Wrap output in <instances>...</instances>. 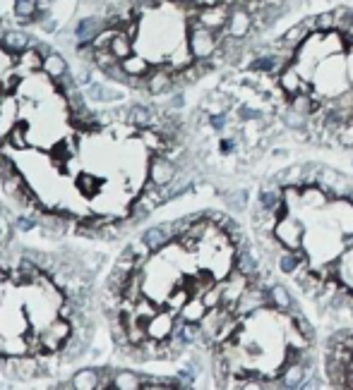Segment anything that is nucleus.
Wrapping results in <instances>:
<instances>
[{
    "instance_id": "10",
    "label": "nucleus",
    "mask_w": 353,
    "mask_h": 390,
    "mask_svg": "<svg viewBox=\"0 0 353 390\" xmlns=\"http://www.w3.org/2000/svg\"><path fill=\"white\" fill-rule=\"evenodd\" d=\"M269 304H272V309H281V312H288L291 309V295H288V290L284 288V285H279L274 283L269 288Z\"/></svg>"
},
{
    "instance_id": "4",
    "label": "nucleus",
    "mask_w": 353,
    "mask_h": 390,
    "mask_svg": "<svg viewBox=\"0 0 353 390\" xmlns=\"http://www.w3.org/2000/svg\"><path fill=\"white\" fill-rule=\"evenodd\" d=\"M279 87H281V91L288 96V99L298 94V91H312V84L300 77V72L293 67V62L284 67V72L279 74Z\"/></svg>"
},
{
    "instance_id": "9",
    "label": "nucleus",
    "mask_w": 353,
    "mask_h": 390,
    "mask_svg": "<svg viewBox=\"0 0 353 390\" xmlns=\"http://www.w3.org/2000/svg\"><path fill=\"white\" fill-rule=\"evenodd\" d=\"M207 312L209 309H207V304L202 302V297H190V300L185 302V307L180 309V319L187 321V323H200Z\"/></svg>"
},
{
    "instance_id": "5",
    "label": "nucleus",
    "mask_w": 353,
    "mask_h": 390,
    "mask_svg": "<svg viewBox=\"0 0 353 390\" xmlns=\"http://www.w3.org/2000/svg\"><path fill=\"white\" fill-rule=\"evenodd\" d=\"M226 29H229V34H233V36L246 39L248 34L253 32V13H248L243 5H233Z\"/></svg>"
},
{
    "instance_id": "6",
    "label": "nucleus",
    "mask_w": 353,
    "mask_h": 390,
    "mask_svg": "<svg viewBox=\"0 0 353 390\" xmlns=\"http://www.w3.org/2000/svg\"><path fill=\"white\" fill-rule=\"evenodd\" d=\"M149 177L154 185L166 187L175 180V165L168 158H154L149 163Z\"/></svg>"
},
{
    "instance_id": "15",
    "label": "nucleus",
    "mask_w": 353,
    "mask_h": 390,
    "mask_svg": "<svg viewBox=\"0 0 353 390\" xmlns=\"http://www.w3.org/2000/svg\"><path fill=\"white\" fill-rule=\"evenodd\" d=\"M246 197H248V194L246 192H238V194H233V197H231V206H233V209H238V211H243V209H246V206H248V202H246Z\"/></svg>"
},
{
    "instance_id": "13",
    "label": "nucleus",
    "mask_w": 353,
    "mask_h": 390,
    "mask_svg": "<svg viewBox=\"0 0 353 390\" xmlns=\"http://www.w3.org/2000/svg\"><path fill=\"white\" fill-rule=\"evenodd\" d=\"M334 29V10H327V13L317 15V32H332Z\"/></svg>"
},
{
    "instance_id": "14",
    "label": "nucleus",
    "mask_w": 353,
    "mask_h": 390,
    "mask_svg": "<svg viewBox=\"0 0 353 390\" xmlns=\"http://www.w3.org/2000/svg\"><path fill=\"white\" fill-rule=\"evenodd\" d=\"M130 120H133L135 125H149V113H147L145 108H135V111L130 113Z\"/></svg>"
},
{
    "instance_id": "12",
    "label": "nucleus",
    "mask_w": 353,
    "mask_h": 390,
    "mask_svg": "<svg viewBox=\"0 0 353 390\" xmlns=\"http://www.w3.org/2000/svg\"><path fill=\"white\" fill-rule=\"evenodd\" d=\"M277 266H279V271H284L286 275H293L295 268H298V259H295V254L291 249H284V254L277 256Z\"/></svg>"
},
{
    "instance_id": "2",
    "label": "nucleus",
    "mask_w": 353,
    "mask_h": 390,
    "mask_svg": "<svg viewBox=\"0 0 353 390\" xmlns=\"http://www.w3.org/2000/svg\"><path fill=\"white\" fill-rule=\"evenodd\" d=\"M274 237L279 239V244L284 246V249H300L303 246V225H300L295 218L291 216H281L279 218V223L274 225Z\"/></svg>"
},
{
    "instance_id": "7",
    "label": "nucleus",
    "mask_w": 353,
    "mask_h": 390,
    "mask_svg": "<svg viewBox=\"0 0 353 390\" xmlns=\"http://www.w3.org/2000/svg\"><path fill=\"white\" fill-rule=\"evenodd\" d=\"M305 374H307V369L303 366V361H288V364H284L281 371H279V376H281V381H284V388H300Z\"/></svg>"
},
{
    "instance_id": "11",
    "label": "nucleus",
    "mask_w": 353,
    "mask_h": 390,
    "mask_svg": "<svg viewBox=\"0 0 353 390\" xmlns=\"http://www.w3.org/2000/svg\"><path fill=\"white\" fill-rule=\"evenodd\" d=\"M353 27V13L349 8H339L334 10V29L341 34H349Z\"/></svg>"
},
{
    "instance_id": "8",
    "label": "nucleus",
    "mask_w": 353,
    "mask_h": 390,
    "mask_svg": "<svg viewBox=\"0 0 353 390\" xmlns=\"http://www.w3.org/2000/svg\"><path fill=\"white\" fill-rule=\"evenodd\" d=\"M300 199H303V206H310V209H322V206L329 204V194L317 185H300Z\"/></svg>"
},
{
    "instance_id": "1",
    "label": "nucleus",
    "mask_w": 353,
    "mask_h": 390,
    "mask_svg": "<svg viewBox=\"0 0 353 390\" xmlns=\"http://www.w3.org/2000/svg\"><path fill=\"white\" fill-rule=\"evenodd\" d=\"M187 46H190L192 55L197 60H207L219 50V32L207 29L197 20L190 22V29H187Z\"/></svg>"
},
{
    "instance_id": "3",
    "label": "nucleus",
    "mask_w": 353,
    "mask_h": 390,
    "mask_svg": "<svg viewBox=\"0 0 353 390\" xmlns=\"http://www.w3.org/2000/svg\"><path fill=\"white\" fill-rule=\"evenodd\" d=\"M231 8L233 5H229L226 0L214 3V5H202L200 15H197V22H200L202 27H207V29L221 32V29H226V25H229Z\"/></svg>"
}]
</instances>
